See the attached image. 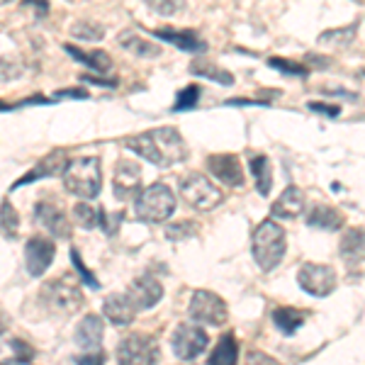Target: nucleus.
Masks as SVG:
<instances>
[{"label":"nucleus","instance_id":"39","mask_svg":"<svg viewBox=\"0 0 365 365\" xmlns=\"http://www.w3.org/2000/svg\"><path fill=\"white\" fill-rule=\"evenodd\" d=\"M76 365H105V353L91 351L86 356H76Z\"/></svg>","mask_w":365,"mask_h":365},{"label":"nucleus","instance_id":"32","mask_svg":"<svg viewBox=\"0 0 365 365\" xmlns=\"http://www.w3.org/2000/svg\"><path fill=\"white\" fill-rule=\"evenodd\" d=\"M100 215H103V210H96L93 205H88V202H81V205H76V207H73L76 222H78L83 229L100 227Z\"/></svg>","mask_w":365,"mask_h":365},{"label":"nucleus","instance_id":"5","mask_svg":"<svg viewBox=\"0 0 365 365\" xmlns=\"http://www.w3.org/2000/svg\"><path fill=\"white\" fill-rule=\"evenodd\" d=\"M76 278H68V275H63V278H58L54 282H49V285L44 287V304L49 307V312H54L58 317H71L76 314L81 307H83V292H81V287L73 282Z\"/></svg>","mask_w":365,"mask_h":365},{"label":"nucleus","instance_id":"9","mask_svg":"<svg viewBox=\"0 0 365 365\" xmlns=\"http://www.w3.org/2000/svg\"><path fill=\"white\" fill-rule=\"evenodd\" d=\"M297 282L307 295L327 297L336 287V270L331 266H319V263H304L297 273Z\"/></svg>","mask_w":365,"mask_h":365},{"label":"nucleus","instance_id":"41","mask_svg":"<svg viewBox=\"0 0 365 365\" xmlns=\"http://www.w3.org/2000/svg\"><path fill=\"white\" fill-rule=\"evenodd\" d=\"M309 110H314V113H324V115H331L336 117L341 113V108H336V105H324V103H307Z\"/></svg>","mask_w":365,"mask_h":365},{"label":"nucleus","instance_id":"28","mask_svg":"<svg viewBox=\"0 0 365 365\" xmlns=\"http://www.w3.org/2000/svg\"><path fill=\"white\" fill-rule=\"evenodd\" d=\"M253 180H256V187L261 195H268L270 187H273V173H270V161L266 156H253L249 163Z\"/></svg>","mask_w":365,"mask_h":365},{"label":"nucleus","instance_id":"43","mask_svg":"<svg viewBox=\"0 0 365 365\" xmlns=\"http://www.w3.org/2000/svg\"><path fill=\"white\" fill-rule=\"evenodd\" d=\"M81 81H86V83H98V86H103V88H115L117 86V81H105V78H96V76H83Z\"/></svg>","mask_w":365,"mask_h":365},{"label":"nucleus","instance_id":"38","mask_svg":"<svg viewBox=\"0 0 365 365\" xmlns=\"http://www.w3.org/2000/svg\"><path fill=\"white\" fill-rule=\"evenodd\" d=\"M270 66L273 68H278V71H282V73H292V76H304L307 73V66H299V63H295V61H287V58H270Z\"/></svg>","mask_w":365,"mask_h":365},{"label":"nucleus","instance_id":"44","mask_svg":"<svg viewBox=\"0 0 365 365\" xmlns=\"http://www.w3.org/2000/svg\"><path fill=\"white\" fill-rule=\"evenodd\" d=\"M54 98H78V100H86L88 93L86 91H61V93H56Z\"/></svg>","mask_w":365,"mask_h":365},{"label":"nucleus","instance_id":"22","mask_svg":"<svg viewBox=\"0 0 365 365\" xmlns=\"http://www.w3.org/2000/svg\"><path fill=\"white\" fill-rule=\"evenodd\" d=\"M307 225L317 229H327V232H336L344 227V215L339 210L329 207V205H314L307 215Z\"/></svg>","mask_w":365,"mask_h":365},{"label":"nucleus","instance_id":"25","mask_svg":"<svg viewBox=\"0 0 365 365\" xmlns=\"http://www.w3.org/2000/svg\"><path fill=\"white\" fill-rule=\"evenodd\" d=\"M120 46H125L127 51H132V54H137V56H144V58L161 56V46L146 42V39H141L139 34H134V32H122L120 34Z\"/></svg>","mask_w":365,"mask_h":365},{"label":"nucleus","instance_id":"13","mask_svg":"<svg viewBox=\"0 0 365 365\" xmlns=\"http://www.w3.org/2000/svg\"><path fill=\"white\" fill-rule=\"evenodd\" d=\"M207 168L217 180L227 182L232 187L244 185V168H241L239 158L234 154H215L207 156Z\"/></svg>","mask_w":365,"mask_h":365},{"label":"nucleus","instance_id":"1","mask_svg":"<svg viewBox=\"0 0 365 365\" xmlns=\"http://www.w3.org/2000/svg\"><path fill=\"white\" fill-rule=\"evenodd\" d=\"M125 146L161 168L175 166V163L185 161V156H187L185 141H182V137L178 134V129H173V127H158V129H151V132L137 134V137H129Z\"/></svg>","mask_w":365,"mask_h":365},{"label":"nucleus","instance_id":"14","mask_svg":"<svg viewBox=\"0 0 365 365\" xmlns=\"http://www.w3.org/2000/svg\"><path fill=\"white\" fill-rule=\"evenodd\" d=\"M68 166V161H66V154H63L61 149H56V151H51V154H46L42 161L37 163L32 170H27L25 175H22L20 180L13 182V190L15 187H22V185H27V182H34V180H42V178H54V175L58 173H63Z\"/></svg>","mask_w":365,"mask_h":365},{"label":"nucleus","instance_id":"15","mask_svg":"<svg viewBox=\"0 0 365 365\" xmlns=\"http://www.w3.org/2000/svg\"><path fill=\"white\" fill-rule=\"evenodd\" d=\"M34 220H37L49 234H54L56 239H66L71 234V225H68L66 215L51 202H39L37 207H34Z\"/></svg>","mask_w":365,"mask_h":365},{"label":"nucleus","instance_id":"27","mask_svg":"<svg viewBox=\"0 0 365 365\" xmlns=\"http://www.w3.org/2000/svg\"><path fill=\"white\" fill-rule=\"evenodd\" d=\"M356 32H358L356 25L329 29V32L319 34V44L329 46V49H346V46H351V42L356 39Z\"/></svg>","mask_w":365,"mask_h":365},{"label":"nucleus","instance_id":"2","mask_svg":"<svg viewBox=\"0 0 365 365\" xmlns=\"http://www.w3.org/2000/svg\"><path fill=\"white\" fill-rule=\"evenodd\" d=\"M287 241H285V229L275 222H261L253 232L251 239V253L253 261L258 263L261 270H275L280 266L282 256H285Z\"/></svg>","mask_w":365,"mask_h":365},{"label":"nucleus","instance_id":"40","mask_svg":"<svg viewBox=\"0 0 365 365\" xmlns=\"http://www.w3.org/2000/svg\"><path fill=\"white\" fill-rule=\"evenodd\" d=\"M246 365H280L275 358H270L268 353H261V351H251L249 358H246Z\"/></svg>","mask_w":365,"mask_h":365},{"label":"nucleus","instance_id":"26","mask_svg":"<svg viewBox=\"0 0 365 365\" xmlns=\"http://www.w3.org/2000/svg\"><path fill=\"white\" fill-rule=\"evenodd\" d=\"M304 319H307V314L295 309V307H280V309L273 312V324L280 329L282 334H295L297 329L304 324Z\"/></svg>","mask_w":365,"mask_h":365},{"label":"nucleus","instance_id":"18","mask_svg":"<svg viewBox=\"0 0 365 365\" xmlns=\"http://www.w3.org/2000/svg\"><path fill=\"white\" fill-rule=\"evenodd\" d=\"M103 334H105L103 319L98 314H88L76 327V344L83 351H98L100 344H103Z\"/></svg>","mask_w":365,"mask_h":365},{"label":"nucleus","instance_id":"4","mask_svg":"<svg viewBox=\"0 0 365 365\" xmlns=\"http://www.w3.org/2000/svg\"><path fill=\"white\" fill-rule=\"evenodd\" d=\"M134 212L141 222L146 225H156V222H166L175 212V195L166 182H154V185L144 187L139 192Z\"/></svg>","mask_w":365,"mask_h":365},{"label":"nucleus","instance_id":"46","mask_svg":"<svg viewBox=\"0 0 365 365\" xmlns=\"http://www.w3.org/2000/svg\"><path fill=\"white\" fill-rule=\"evenodd\" d=\"M3 3H8V0H0V5H3Z\"/></svg>","mask_w":365,"mask_h":365},{"label":"nucleus","instance_id":"17","mask_svg":"<svg viewBox=\"0 0 365 365\" xmlns=\"http://www.w3.org/2000/svg\"><path fill=\"white\" fill-rule=\"evenodd\" d=\"M304 207H307L304 192L299 190V187L290 185L278 200H275L270 212H273V217H278V220H297V217L304 212Z\"/></svg>","mask_w":365,"mask_h":365},{"label":"nucleus","instance_id":"34","mask_svg":"<svg viewBox=\"0 0 365 365\" xmlns=\"http://www.w3.org/2000/svg\"><path fill=\"white\" fill-rule=\"evenodd\" d=\"M146 5L161 17H175L182 13L185 0H146Z\"/></svg>","mask_w":365,"mask_h":365},{"label":"nucleus","instance_id":"16","mask_svg":"<svg viewBox=\"0 0 365 365\" xmlns=\"http://www.w3.org/2000/svg\"><path fill=\"white\" fill-rule=\"evenodd\" d=\"M141 185V170L137 163L132 161H120L115 168V178H113V190L115 197L127 200L139 190Z\"/></svg>","mask_w":365,"mask_h":365},{"label":"nucleus","instance_id":"42","mask_svg":"<svg viewBox=\"0 0 365 365\" xmlns=\"http://www.w3.org/2000/svg\"><path fill=\"white\" fill-rule=\"evenodd\" d=\"M13 351L20 353V358H17L20 363H29V361H32V349H27L22 341H17V339L13 341Z\"/></svg>","mask_w":365,"mask_h":365},{"label":"nucleus","instance_id":"30","mask_svg":"<svg viewBox=\"0 0 365 365\" xmlns=\"http://www.w3.org/2000/svg\"><path fill=\"white\" fill-rule=\"evenodd\" d=\"M190 71L195 76H202V78L217 81V83H222V86H234V76L229 73V71L217 68L215 63H192Z\"/></svg>","mask_w":365,"mask_h":365},{"label":"nucleus","instance_id":"8","mask_svg":"<svg viewBox=\"0 0 365 365\" xmlns=\"http://www.w3.org/2000/svg\"><path fill=\"white\" fill-rule=\"evenodd\" d=\"M158 346L156 341L146 334H132L122 339L117 349V365H156Z\"/></svg>","mask_w":365,"mask_h":365},{"label":"nucleus","instance_id":"20","mask_svg":"<svg viewBox=\"0 0 365 365\" xmlns=\"http://www.w3.org/2000/svg\"><path fill=\"white\" fill-rule=\"evenodd\" d=\"M103 312H105V317L115 324V327H127V324L134 322V314H137L132 299H129L127 295H110L108 299H105Z\"/></svg>","mask_w":365,"mask_h":365},{"label":"nucleus","instance_id":"31","mask_svg":"<svg viewBox=\"0 0 365 365\" xmlns=\"http://www.w3.org/2000/svg\"><path fill=\"white\" fill-rule=\"evenodd\" d=\"M71 34L78 39H86V42H100L105 37V29L98 25V22H88V20H81V22H73L71 25Z\"/></svg>","mask_w":365,"mask_h":365},{"label":"nucleus","instance_id":"7","mask_svg":"<svg viewBox=\"0 0 365 365\" xmlns=\"http://www.w3.org/2000/svg\"><path fill=\"white\" fill-rule=\"evenodd\" d=\"M190 317L195 319L197 324H210V327H222L229 317V309H227V302L222 299L220 295L210 290H195L190 297Z\"/></svg>","mask_w":365,"mask_h":365},{"label":"nucleus","instance_id":"21","mask_svg":"<svg viewBox=\"0 0 365 365\" xmlns=\"http://www.w3.org/2000/svg\"><path fill=\"white\" fill-rule=\"evenodd\" d=\"M154 37L163 39V42H170L182 51H202L205 49V42L195 32H190V29H182V32L180 29H156Z\"/></svg>","mask_w":365,"mask_h":365},{"label":"nucleus","instance_id":"36","mask_svg":"<svg viewBox=\"0 0 365 365\" xmlns=\"http://www.w3.org/2000/svg\"><path fill=\"white\" fill-rule=\"evenodd\" d=\"M197 98H200V88L197 86H190V88H185V91H180L178 93V98H175V105H173V110H190V108H195L197 105Z\"/></svg>","mask_w":365,"mask_h":365},{"label":"nucleus","instance_id":"6","mask_svg":"<svg viewBox=\"0 0 365 365\" xmlns=\"http://www.w3.org/2000/svg\"><path fill=\"white\" fill-rule=\"evenodd\" d=\"M180 195L185 200L187 207L200 210V212L215 210L217 205L225 200L220 187L210 178H205L202 173H187L185 178L180 180Z\"/></svg>","mask_w":365,"mask_h":365},{"label":"nucleus","instance_id":"24","mask_svg":"<svg viewBox=\"0 0 365 365\" xmlns=\"http://www.w3.org/2000/svg\"><path fill=\"white\" fill-rule=\"evenodd\" d=\"M237 358H239L237 341H234L232 334H225L220 339V344L215 346V351H212L207 365H237Z\"/></svg>","mask_w":365,"mask_h":365},{"label":"nucleus","instance_id":"12","mask_svg":"<svg viewBox=\"0 0 365 365\" xmlns=\"http://www.w3.org/2000/svg\"><path fill=\"white\" fill-rule=\"evenodd\" d=\"M127 297L132 299L134 309L137 312H144V309H151L156 307L158 302H161L163 297V287L161 282L156 278H137L132 282V285L127 287Z\"/></svg>","mask_w":365,"mask_h":365},{"label":"nucleus","instance_id":"35","mask_svg":"<svg viewBox=\"0 0 365 365\" xmlns=\"http://www.w3.org/2000/svg\"><path fill=\"white\" fill-rule=\"evenodd\" d=\"M195 234H197V227L192 225V222H187V220L173 222V225H168V227H166V237H168L170 241H185V239L195 237Z\"/></svg>","mask_w":365,"mask_h":365},{"label":"nucleus","instance_id":"11","mask_svg":"<svg viewBox=\"0 0 365 365\" xmlns=\"http://www.w3.org/2000/svg\"><path fill=\"white\" fill-rule=\"evenodd\" d=\"M56 256V244L44 237H32L25 246V258H27V270L34 278H42L49 270L51 261Z\"/></svg>","mask_w":365,"mask_h":365},{"label":"nucleus","instance_id":"37","mask_svg":"<svg viewBox=\"0 0 365 365\" xmlns=\"http://www.w3.org/2000/svg\"><path fill=\"white\" fill-rule=\"evenodd\" d=\"M71 261H73V268L78 270L81 280H83L88 287H93V290H98V287H100L98 278H96V275H93L91 270H88V268L83 266V261H81V256H78V251H76V249H71Z\"/></svg>","mask_w":365,"mask_h":365},{"label":"nucleus","instance_id":"19","mask_svg":"<svg viewBox=\"0 0 365 365\" xmlns=\"http://www.w3.org/2000/svg\"><path fill=\"white\" fill-rule=\"evenodd\" d=\"M339 253L349 266H358L365 261V229L353 227L344 234L339 246Z\"/></svg>","mask_w":365,"mask_h":365},{"label":"nucleus","instance_id":"10","mask_svg":"<svg viewBox=\"0 0 365 365\" xmlns=\"http://www.w3.org/2000/svg\"><path fill=\"white\" fill-rule=\"evenodd\" d=\"M170 344H173L175 356L182 358V361H192V358H197L200 353L207 349L210 339L200 327H192V324H180V327L173 331Z\"/></svg>","mask_w":365,"mask_h":365},{"label":"nucleus","instance_id":"3","mask_svg":"<svg viewBox=\"0 0 365 365\" xmlns=\"http://www.w3.org/2000/svg\"><path fill=\"white\" fill-rule=\"evenodd\" d=\"M63 187H66L71 195L81 200L98 197L100 187H103V168H100L98 158L86 156V158L68 161L66 170H63Z\"/></svg>","mask_w":365,"mask_h":365},{"label":"nucleus","instance_id":"45","mask_svg":"<svg viewBox=\"0 0 365 365\" xmlns=\"http://www.w3.org/2000/svg\"><path fill=\"white\" fill-rule=\"evenodd\" d=\"M0 365H15V363H0Z\"/></svg>","mask_w":365,"mask_h":365},{"label":"nucleus","instance_id":"29","mask_svg":"<svg viewBox=\"0 0 365 365\" xmlns=\"http://www.w3.org/2000/svg\"><path fill=\"white\" fill-rule=\"evenodd\" d=\"M17 232H20V217H17L13 205L3 200V205H0V234L13 241L17 239Z\"/></svg>","mask_w":365,"mask_h":365},{"label":"nucleus","instance_id":"33","mask_svg":"<svg viewBox=\"0 0 365 365\" xmlns=\"http://www.w3.org/2000/svg\"><path fill=\"white\" fill-rule=\"evenodd\" d=\"M22 71H25V66L17 56H0V83L20 78Z\"/></svg>","mask_w":365,"mask_h":365},{"label":"nucleus","instance_id":"23","mask_svg":"<svg viewBox=\"0 0 365 365\" xmlns=\"http://www.w3.org/2000/svg\"><path fill=\"white\" fill-rule=\"evenodd\" d=\"M63 49H66V54L73 56L76 61L86 63L88 68L98 71V73H108V71L113 68V58L105 54V51H91V54H86V51L76 49L73 44H63Z\"/></svg>","mask_w":365,"mask_h":365}]
</instances>
